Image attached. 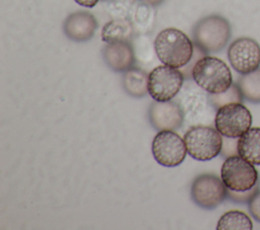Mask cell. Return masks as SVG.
Wrapping results in <instances>:
<instances>
[{
    "mask_svg": "<svg viewBox=\"0 0 260 230\" xmlns=\"http://www.w3.org/2000/svg\"><path fill=\"white\" fill-rule=\"evenodd\" d=\"M196 83L187 81L180 92L173 98L181 107L184 114V123L192 126H212L216 109L212 105L209 94Z\"/></svg>",
    "mask_w": 260,
    "mask_h": 230,
    "instance_id": "obj_1",
    "label": "cell"
},
{
    "mask_svg": "<svg viewBox=\"0 0 260 230\" xmlns=\"http://www.w3.org/2000/svg\"><path fill=\"white\" fill-rule=\"evenodd\" d=\"M153 44L159 61L174 68L180 69L187 65L194 53V45L189 36L175 27L159 31Z\"/></svg>",
    "mask_w": 260,
    "mask_h": 230,
    "instance_id": "obj_2",
    "label": "cell"
},
{
    "mask_svg": "<svg viewBox=\"0 0 260 230\" xmlns=\"http://www.w3.org/2000/svg\"><path fill=\"white\" fill-rule=\"evenodd\" d=\"M194 82L209 94L221 93L233 84L229 66L219 58L204 56L197 61L193 70Z\"/></svg>",
    "mask_w": 260,
    "mask_h": 230,
    "instance_id": "obj_3",
    "label": "cell"
},
{
    "mask_svg": "<svg viewBox=\"0 0 260 230\" xmlns=\"http://www.w3.org/2000/svg\"><path fill=\"white\" fill-rule=\"evenodd\" d=\"M232 35L230 22L222 16L212 14L201 18L193 28V41L205 54L221 51Z\"/></svg>",
    "mask_w": 260,
    "mask_h": 230,
    "instance_id": "obj_4",
    "label": "cell"
},
{
    "mask_svg": "<svg viewBox=\"0 0 260 230\" xmlns=\"http://www.w3.org/2000/svg\"><path fill=\"white\" fill-rule=\"evenodd\" d=\"M187 153L195 160L208 161L222 148V135L212 126H192L184 134Z\"/></svg>",
    "mask_w": 260,
    "mask_h": 230,
    "instance_id": "obj_5",
    "label": "cell"
},
{
    "mask_svg": "<svg viewBox=\"0 0 260 230\" xmlns=\"http://www.w3.org/2000/svg\"><path fill=\"white\" fill-rule=\"evenodd\" d=\"M184 75L179 68L157 66L148 74V94L155 101L172 100L184 84Z\"/></svg>",
    "mask_w": 260,
    "mask_h": 230,
    "instance_id": "obj_6",
    "label": "cell"
},
{
    "mask_svg": "<svg viewBox=\"0 0 260 230\" xmlns=\"http://www.w3.org/2000/svg\"><path fill=\"white\" fill-rule=\"evenodd\" d=\"M252 125L250 110L241 102H234L219 107L214 119L215 129L229 138H240Z\"/></svg>",
    "mask_w": 260,
    "mask_h": 230,
    "instance_id": "obj_7",
    "label": "cell"
},
{
    "mask_svg": "<svg viewBox=\"0 0 260 230\" xmlns=\"http://www.w3.org/2000/svg\"><path fill=\"white\" fill-rule=\"evenodd\" d=\"M220 178L229 189L243 191L257 184L258 171L240 155H234L225 158L222 163Z\"/></svg>",
    "mask_w": 260,
    "mask_h": 230,
    "instance_id": "obj_8",
    "label": "cell"
},
{
    "mask_svg": "<svg viewBox=\"0 0 260 230\" xmlns=\"http://www.w3.org/2000/svg\"><path fill=\"white\" fill-rule=\"evenodd\" d=\"M151 151L155 161L165 167L180 165L187 154L184 139L174 131H159L152 140Z\"/></svg>",
    "mask_w": 260,
    "mask_h": 230,
    "instance_id": "obj_9",
    "label": "cell"
},
{
    "mask_svg": "<svg viewBox=\"0 0 260 230\" xmlns=\"http://www.w3.org/2000/svg\"><path fill=\"white\" fill-rule=\"evenodd\" d=\"M193 202L202 209L212 210L219 206L228 197V187L222 179L214 174L198 175L191 185Z\"/></svg>",
    "mask_w": 260,
    "mask_h": 230,
    "instance_id": "obj_10",
    "label": "cell"
},
{
    "mask_svg": "<svg viewBox=\"0 0 260 230\" xmlns=\"http://www.w3.org/2000/svg\"><path fill=\"white\" fill-rule=\"evenodd\" d=\"M228 58L238 73L253 72L260 66V46L251 37H239L230 45Z\"/></svg>",
    "mask_w": 260,
    "mask_h": 230,
    "instance_id": "obj_11",
    "label": "cell"
},
{
    "mask_svg": "<svg viewBox=\"0 0 260 230\" xmlns=\"http://www.w3.org/2000/svg\"><path fill=\"white\" fill-rule=\"evenodd\" d=\"M150 124L158 131H175L184 124V114L175 100L152 102L148 109Z\"/></svg>",
    "mask_w": 260,
    "mask_h": 230,
    "instance_id": "obj_12",
    "label": "cell"
},
{
    "mask_svg": "<svg viewBox=\"0 0 260 230\" xmlns=\"http://www.w3.org/2000/svg\"><path fill=\"white\" fill-rule=\"evenodd\" d=\"M98 28V21L93 14L87 11H76L67 16L63 29L68 39L74 42L89 41Z\"/></svg>",
    "mask_w": 260,
    "mask_h": 230,
    "instance_id": "obj_13",
    "label": "cell"
},
{
    "mask_svg": "<svg viewBox=\"0 0 260 230\" xmlns=\"http://www.w3.org/2000/svg\"><path fill=\"white\" fill-rule=\"evenodd\" d=\"M103 57L115 72H125L132 68L135 62L134 50L129 42L107 43L103 48Z\"/></svg>",
    "mask_w": 260,
    "mask_h": 230,
    "instance_id": "obj_14",
    "label": "cell"
},
{
    "mask_svg": "<svg viewBox=\"0 0 260 230\" xmlns=\"http://www.w3.org/2000/svg\"><path fill=\"white\" fill-rule=\"evenodd\" d=\"M134 32L135 29L130 18L125 16L115 17L104 25L101 37L105 43L130 42L134 35Z\"/></svg>",
    "mask_w": 260,
    "mask_h": 230,
    "instance_id": "obj_15",
    "label": "cell"
},
{
    "mask_svg": "<svg viewBox=\"0 0 260 230\" xmlns=\"http://www.w3.org/2000/svg\"><path fill=\"white\" fill-rule=\"evenodd\" d=\"M239 155L253 165H260V128H250L238 138Z\"/></svg>",
    "mask_w": 260,
    "mask_h": 230,
    "instance_id": "obj_16",
    "label": "cell"
},
{
    "mask_svg": "<svg viewBox=\"0 0 260 230\" xmlns=\"http://www.w3.org/2000/svg\"><path fill=\"white\" fill-rule=\"evenodd\" d=\"M122 84L125 91L133 97H143L148 93V75L140 68L132 67L126 70Z\"/></svg>",
    "mask_w": 260,
    "mask_h": 230,
    "instance_id": "obj_17",
    "label": "cell"
},
{
    "mask_svg": "<svg viewBox=\"0 0 260 230\" xmlns=\"http://www.w3.org/2000/svg\"><path fill=\"white\" fill-rule=\"evenodd\" d=\"M217 230H252L251 218L244 212L232 210L224 213L218 220Z\"/></svg>",
    "mask_w": 260,
    "mask_h": 230,
    "instance_id": "obj_18",
    "label": "cell"
},
{
    "mask_svg": "<svg viewBox=\"0 0 260 230\" xmlns=\"http://www.w3.org/2000/svg\"><path fill=\"white\" fill-rule=\"evenodd\" d=\"M238 86L243 97L252 103H260V69L242 74Z\"/></svg>",
    "mask_w": 260,
    "mask_h": 230,
    "instance_id": "obj_19",
    "label": "cell"
},
{
    "mask_svg": "<svg viewBox=\"0 0 260 230\" xmlns=\"http://www.w3.org/2000/svg\"><path fill=\"white\" fill-rule=\"evenodd\" d=\"M150 6L151 5L147 3L141 2L140 4L132 7L129 18L134 26V29L141 33L147 32L153 24L154 13Z\"/></svg>",
    "mask_w": 260,
    "mask_h": 230,
    "instance_id": "obj_20",
    "label": "cell"
},
{
    "mask_svg": "<svg viewBox=\"0 0 260 230\" xmlns=\"http://www.w3.org/2000/svg\"><path fill=\"white\" fill-rule=\"evenodd\" d=\"M210 101L212 105L217 110L219 107L234 102H241L243 101V94L238 86V84H232L229 89L221 93H215V94H209Z\"/></svg>",
    "mask_w": 260,
    "mask_h": 230,
    "instance_id": "obj_21",
    "label": "cell"
},
{
    "mask_svg": "<svg viewBox=\"0 0 260 230\" xmlns=\"http://www.w3.org/2000/svg\"><path fill=\"white\" fill-rule=\"evenodd\" d=\"M133 50L137 59L146 64L152 60V50H154V44L151 46L148 37L141 34L134 40Z\"/></svg>",
    "mask_w": 260,
    "mask_h": 230,
    "instance_id": "obj_22",
    "label": "cell"
},
{
    "mask_svg": "<svg viewBox=\"0 0 260 230\" xmlns=\"http://www.w3.org/2000/svg\"><path fill=\"white\" fill-rule=\"evenodd\" d=\"M258 190V184L253 186L251 189L248 190H243V191H237V190H232L228 188V197L237 203H246L249 202L250 199L254 196V194Z\"/></svg>",
    "mask_w": 260,
    "mask_h": 230,
    "instance_id": "obj_23",
    "label": "cell"
},
{
    "mask_svg": "<svg viewBox=\"0 0 260 230\" xmlns=\"http://www.w3.org/2000/svg\"><path fill=\"white\" fill-rule=\"evenodd\" d=\"M205 56V53L197 46H194V53H193V56H192V59L190 60V62L185 65L184 67L180 68L181 72L183 73L184 75V78H187V79H190L192 77V70L195 66V64L197 63V61L199 59H201L202 57Z\"/></svg>",
    "mask_w": 260,
    "mask_h": 230,
    "instance_id": "obj_24",
    "label": "cell"
},
{
    "mask_svg": "<svg viewBox=\"0 0 260 230\" xmlns=\"http://www.w3.org/2000/svg\"><path fill=\"white\" fill-rule=\"evenodd\" d=\"M221 155L225 158L234 155H238V138H229L224 137L222 139V148Z\"/></svg>",
    "mask_w": 260,
    "mask_h": 230,
    "instance_id": "obj_25",
    "label": "cell"
},
{
    "mask_svg": "<svg viewBox=\"0 0 260 230\" xmlns=\"http://www.w3.org/2000/svg\"><path fill=\"white\" fill-rule=\"evenodd\" d=\"M249 212L251 216L258 222H260V190H257L254 196L248 202Z\"/></svg>",
    "mask_w": 260,
    "mask_h": 230,
    "instance_id": "obj_26",
    "label": "cell"
},
{
    "mask_svg": "<svg viewBox=\"0 0 260 230\" xmlns=\"http://www.w3.org/2000/svg\"><path fill=\"white\" fill-rule=\"evenodd\" d=\"M74 1H75L77 4L81 5V6L91 8V7L95 6L100 0H74Z\"/></svg>",
    "mask_w": 260,
    "mask_h": 230,
    "instance_id": "obj_27",
    "label": "cell"
},
{
    "mask_svg": "<svg viewBox=\"0 0 260 230\" xmlns=\"http://www.w3.org/2000/svg\"><path fill=\"white\" fill-rule=\"evenodd\" d=\"M138 1H140V2H144V3H147V4L151 5V6H157V5L161 4L165 0H138Z\"/></svg>",
    "mask_w": 260,
    "mask_h": 230,
    "instance_id": "obj_28",
    "label": "cell"
},
{
    "mask_svg": "<svg viewBox=\"0 0 260 230\" xmlns=\"http://www.w3.org/2000/svg\"><path fill=\"white\" fill-rule=\"evenodd\" d=\"M104 1H114V0H104Z\"/></svg>",
    "mask_w": 260,
    "mask_h": 230,
    "instance_id": "obj_29",
    "label": "cell"
}]
</instances>
